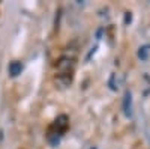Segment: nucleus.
I'll use <instances>...</instances> for the list:
<instances>
[{
    "label": "nucleus",
    "instance_id": "1a4fd4ad",
    "mask_svg": "<svg viewBox=\"0 0 150 149\" xmlns=\"http://www.w3.org/2000/svg\"><path fill=\"white\" fill-rule=\"evenodd\" d=\"M90 149H98V148H90Z\"/></svg>",
    "mask_w": 150,
    "mask_h": 149
},
{
    "label": "nucleus",
    "instance_id": "0eeeda50",
    "mask_svg": "<svg viewBox=\"0 0 150 149\" xmlns=\"http://www.w3.org/2000/svg\"><path fill=\"white\" fill-rule=\"evenodd\" d=\"M108 86H110V89L114 91V92L119 89V86H117V74H116V72L111 74V77H110V80H108Z\"/></svg>",
    "mask_w": 150,
    "mask_h": 149
},
{
    "label": "nucleus",
    "instance_id": "f03ea898",
    "mask_svg": "<svg viewBox=\"0 0 150 149\" xmlns=\"http://www.w3.org/2000/svg\"><path fill=\"white\" fill-rule=\"evenodd\" d=\"M56 68H57L59 74H72L74 68H75L74 57H71V56H62L56 62Z\"/></svg>",
    "mask_w": 150,
    "mask_h": 149
},
{
    "label": "nucleus",
    "instance_id": "423d86ee",
    "mask_svg": "<svg viewBox=\"0 0 150 149\" xmlns=\"http://www.w3.org/2000/svg\"><path fill=\"white\" fill-rule=\"evenodd\" d=\"M137 56H138L140 60H147L149 56H150V45H143L138 48V51H137Z\"/></svg>",
    "mask_w": 150,
    "mask_h": 149
},
{
    "label": "nucleus",
    "instance_id": "20e7f679",
    "mask_svg": "<svg viewBox=\"0 0 150 149\" xmlns=\"http://www.w3.org/2000/svg\"><path fill=\"white\" fill-rule=\"evenodd\" d=\"M23 71V63L20 60H14V62H11L9 66H8V72H9V76L11 77H18L20 74Z\"/></svg>",
    "mask_w": 150,
    "mask_h": 149
},
{
    "label": "nucleus",
    "instance_id": "6e6552de",
    "mask_svg": "<svg viewBox=\"0 0 150 149\" xmlns=\"http://www.w3.org/2000/svg\"><path fill=\"white\" fill-rule=\"evenodd\" d=\"M132 21V12H126L125 14V24H129Z\"/></svg>",
    "mask_w": 150,
    "mask_h": 149
},
{
    "label": "nucleus",
    "instance_id": "f257e3e1",
    "mask_svg": "<svg viewBox=\"0 0 150 149\" xmlns=\"http://www.w3.org/2000/svg\"><path fill=\"white\" fill-rule=\"evenodd\" d=\"M68 128H69V118L66 115H60V116L56 118V120L53 122V125L50 127L48 131H51V133H54V134L62 137V135L66 133Z\"/></svg>",
    "mask_w": 150,
    "mask_h": 149
},
{
    "label": "nucleus",
    "instance_id": "39448f33",
    "mask_svg": "<svg viewBox=\"0 0 150 149\" xmlns=\"http://www.w3.org/2000/svg\"><path fill=\"white\" fill-rule=\"evenodd\" d=\"M56 81L62 86V88H66V86H69L72 83V74H59Z\"/></svg>",
    "mask_w": 150,
    "mask_h": 149
},
{
    "label": "nucleus",
    "instance_id": "7ed1b4c3",
    "mask_svg": "<svg viewBox=\"0 0 150 149\" xmlns=\"http://www.w3.org/2000/svg\"><path fill=\"white\" fill-rule=\"evenodd\" d=\"M123 113L126 118L132 116V93L129 91L125 92V96H123Z\"/></svg>",
    "mask_w": 150,
    "mask_h": 149
}]
</instances>
